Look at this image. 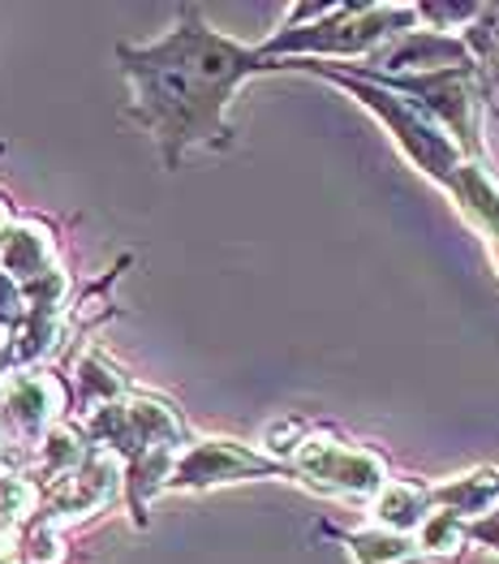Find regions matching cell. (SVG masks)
Wrapping results in <instances>:
<instances>
[{
  "mask_svg": "<svg viewBox=\"0 0 499 564\" xmlns=\"http://www.w3.org/2000/svg\"><path fill=\"white\" fill-rule=\"evenodd\" d=\"M284 466L293 470V478L302 487H311L315 496H327V500H349V505H375L379 491L392 482V470L388 462L366 448V444H354L345 440L340 431L332 426L311 423L302 444L284 457Z\"/></svg>",
  "mask_w": 499,
  "mask_h": 564,
  "instance_id": "3",
  "label": "cell"
},
{
  "mask_svg": "<svg viewBox=\"0 0 499 564\" xmlns=\"http://www.w3.org/2000/svg\"><path fill=\"white\" fill-rule=\"evenodd\" d=\"M56 268V241H52V225L40 220H18L0 237V272H9L18 284H31L47 276Z\"/></svg>",
  "mask_w": 499,
  "mask_h": 564,
  "instance_id": "7",
  "label": "cell"
},
{
  "mask_svg": "<svg viewBox=\"0 0 499 564\" xmlns=\"http://www.w3.org/2000/svg\"><path fill=\"white\" fill-rule=\"evenodd\" d=\"M435 509H448L456 518L478 521L499 509V466H478V470L453 474L444 482H431Z\"/></svg>",
  "mask_w": 499,
  "mask_h": 564,
  "instance_id": "8",
  "label": "cell"
},
{
  "mask_svg": "<svg viewBox=\"0 0 499 564\" xmlns=\"http://www.w3.org/2000/svg\"><path fill=\"white\" fill-rule=\"evenodd\" d=\"M431 513H435L431 482H413V478H392V482L379 491V500L370 505L375 525L397 530V534H417Z\"/></svg>",
  "mask_w": 499,
  "mask_h": 564,
  "instance_id": "9",
  "label": "cell"
},
{
  "mask_svg": "<svg viewBox=\"0 0 499 564\" xmlns=\"http://www.w3.org/2000/svg\"><path fill=\"white\" fill-rule=\"evenodd\" d=\"M417 543H422V552L431 561H456L465 547H474L469 543V521L448 513V509H435L426 518V525L417 530Z\"/></svg>",
  "mask_w": 499,
  "mask_h": 564,
  "instance_id": "12",
  "label": "cell"
},
{
  "mask_svg": "<svg viewBox=\"0 0 499 564\" xmlns=\"http://www.w3.org/2000/svg\"><path fill=\"white\" fill-rule=\"evenodd\" d=\"M460 40L469 47V56L487 69V78L499 83V4H482L478 18L460 31Z\"/></svg>",
  "mask_w": 499,
  "mask_h": 564,
  "instance_id": "13",
  "label": "cell"
},
{
  "mask_svg": "<svg viewBox=\"0 0 499 564\" xmlns=\"http://www.w3.org/2000/svg\"><path fill=\"white\" fill-rule=\"evenodd\" d=\"M117 65L130 87L126 112L155 139L169 173L189 151H228L232 99L250 78L272 74L259 44L216 31L198 4H182L160 40L117 44Z\"/></svg>",
  "mask_w": 499,
  "mask_h": 564,
  "instance_id": "1",
  "label": "cell"
},
{
  "mask_svg": "<svg viewBox=\"0 0 499 564\" xmlns=\"http://www.w3.org/2000/svg\"><path fill=\"white\" fill-rule=\"evenodd\" d=\"M65 410V383L44 371H18L0 388V426L22 440H44Z\"/></svg>",
  "mask_w": 499,
  "mask_h": 564,
  "instance_id": "5",
  "label": "cell"
},
{
  "mask_svg": "<svg viewBox=\"0 0 499 564\" xmlns=\"http://www.w3.org/2000/svg\"><path fill=\"white\" fill-rule=\"evenodd\" d=\"M345 547L354 564H431V556L422 552L417 534H397V530H383V525H370V530H332Z\"/></svg>",
  "mask_w": 499,
  "mask_h": 564,
  "instance_id": "10",
  "label": "cell"
},
{
  "mask_svg": "<svg viewBox=\"0 0 499 564\" xmlns=\"http://www.w3.org/2000/svg\"><path fill=\"white\" fill-rule=\"evenodd\" d=\"M0 457H4V426H0Z\"/></svg>",
  "mask_w": 499,
  "mask_h": 564,
  "instance_id": "18",
  "label": "cell"
},
{
  "mask_svg": "<svg viewBox=\"0 0 499 564\" xmlns=\"http://www.w3.org/2000/svg\"><path fill=\"white\" fill-rule=\"evenodd\" d=\"M448 198L456 203V212L465 216V225L482 237L491 263L499 272V177L482 164V160H469L456 177V186L448 189Z\"/></svg>",
  "mask_w": 499,
  "mask_h": 564,
  "instance_id": "6",
  "label": "cell"
},
{
  "mask_svg": "<svg viewBox=\"0 0 499 564\" xmlns=\"http://www.w3.org/2000/svg\"><path fill=\"white\" fill-rule=\"evenodd\" d=\"M417 26V4H293L259 52L268 61H375Z\"/></svg>",
  "mask_w": 499,
  "mask_h": 564,
  "instance_id": "2",
  "label": "cell"
},
{
  "mask_svg": "<svg viewBox=\"0 0 499 564\" xmlns=\"http://www.w3.org/2000/svg\"><path fill=\"white\" fill-rule=\"evenodd\" d=\"M74 383H78V401H83L91 414L95 410H104V405H117V401L134 397V388H130L126 371H121L112 358H104L99 349H91V354H83V358H78V367H74Z\"/></svg>",
  "mask_w": 499,
  "mask_h": 564,
  "instance_id": "11",
  "label": "cell"
},
{
  "mask_svg": "<svg viewBox=\"0 0 499 564\" xmlns=\"http://www.w3.org/2000/svg\"><path fill=\"white\" fill-rule=\"evenodd\" d=\"M18 556H22V564H61L65 561V547H61V539H56V525L35 521V525L18 539Z\"/></svg>",
  "mask_w": 499,
  "mask_h": 564,
  "instance_id": "14",
  "label": "cell"
},
{
  "mask_svg": "<svg viewBox=\"0 0 499 564\" xmlns=\"http://www.w3.org/2000/svg\"><path fill=\"white\" fill-rule=\"evenodd\" d=\"M469 543H474V547H487V552L499 556V509L487 513V518L469 521Z\"/></svg>",
  "mask_w": 499,
  "mask_h": 564,
  "instance_id": "16",
  "label": "cell"
},
{
  "mask_svg": "<svg viewBox=\"0 0 499 564\" xmlns=\"http://www.w3.org/2000/svg\"><path fill=\"white\" fill-rule=\"evenodd\" d=\"M4 229H9V207H0V237H4Z\"/></svg>",
  "mask_w": 499,
  "mask_h": 564,
  "instance_id": "17",
  "label": "cell"
},
{
  "mask_svg": "<svg viewBox=\"0 0 499 564\" xmlns=\"http://www.w3.org/2000/svg\"><path fill=\"white\" fill-rule=\"evenodd\" d=\"M22 319H26V293L9 272H0V332L13 336L22 328Z\"/></svg>",
  "mask_w": 499,
  "mask_h": 564,
  "instance_id": "15",
  "label": "cell"
},
{
  "mask_svg": "<svg viewBox=\"0 0 499 564\" xmlns=\"http://www.w3.org/2000/svg\"><path fill=\"white\" fill-rule=\"evenodd\" d=\"M259 478H293V470L254 444H241L228 435H203L182 453L177 470L169 478V491H216V487L259 482Z\"/></svg>",
  "mask_w": 499,
  "mask_h": 564,
  "instance_id": "4",
  "label": "cell"
}]
</instances>
